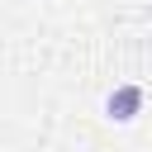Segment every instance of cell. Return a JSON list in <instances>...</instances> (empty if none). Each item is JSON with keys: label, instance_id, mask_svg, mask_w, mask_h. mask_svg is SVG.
I'll return each instance as SVG.
<instances>
[{"label": "cell", "instance_id": "cell-1", "mask_svg": "<svg viewBox=\"0 0 152 152\" xmlns=\"http://www.w3.org/2000/svg\"><path fill=\"white\" fill-rule=\"evenodd\" d=\"M138 109H142V86H114L109 100H104V114H109L114 124H133Z\"/></svg>", "mask_w": 152, "mask_h": 152}]
</instances>
